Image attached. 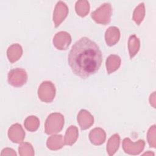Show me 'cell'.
<instances>
[{"mask_svg": "<svg viewBox=\"0 0 156 156\" xmlns=\"http://www.w3.org/2000/svg\"><path fill=\"white\" fill-rule=\"evenodd\" d=\"M102 60V52L99 46L87 37H82L77 41L68 55V63L73 72L82 78L96 73Z\"/></svg>", "mask_w": 156, "mask_h": 156, "instance_id": "cell-1", "label": "cell"}, {"mask_svg": "<svg viewBox=\"0 0 156 156\" xmlns=\"http://www.w3.org/2000/svg\"><path fill=\"white\" fill-rule=\"evenodd\" d=\"M64 125V117L59 113L50 114L45 122V132L47 134L56 133L60 132Z\"/></svg>", "mask_w": 156, "mask_h": 156, "instance_id": "cell-2", "label": "cell"}, {"mask_svg": "<svg viewBox=\"0 0 156 156\" xmlns=\"http://www.w3.org/2000/svg\"><path fill=\"white\" fill-rule=\"evenodd\" d=\"M112 10L110 4L105 3L91 13V17L96 23L105 25L110 21Z\"/></svg>", "mask_w": 156, "mask_h": 156, "instance_id": "cell-3", "label": "cell"}, {"mask_svg": "<svg viewBox=\"0 0 156 156\" xmlns=\"http://www.w3.org/2000/svg\"><path fill=\"white\" fill-rule=\"evenodd\" d=\"M38 95L40 99L44 102H51L55 95V88L50 81L42 82L38 90Z\"/></svg>", "mask_w": 156, "mask_h": 156, "instance_id": "cell-4", "label": "cell"}, {"mask_svg": "<svg viewBox=\"0 0 156 156\" xmlns=\"http://www.w3.org/2000/svg\"><path fill=\"white\" fill-rule=\"evenodd\" d=\"M27 75L26 71L21 68L12 69L8 74V82L13 87H21L26 83Z\"/></svg>", "mask_w": 156, "mask_h": 156, "instance_id": "cell-5", "label": "cell"}, {"mask_svg": "<svg viewBox=\"0 0 156 156\" xmlns=\"http://www.w3.org/2000/svg\"><path fill=\"white\" fill-rule=\"evenodd\" d=\"M145 143L143 140H140L136 143H133L131 140L126 138L122 141V148L124 152L130 155H138L144 149Z\"/></svg>", "mask_w": 156, "mask_h": 156, "instance_id": "cell-6", "label": "cell"}, {"mask_svg": "<svg viewBox=\"0 0 156 156\" xmlns=\"http://www.w3.org/2000/svg\"><path fill=\"white\" fill-rule=\"evenodd\" d=\"M71 41V37L66 32L61 31L57 33L53 38L54 46L60 50L66 49Z\"/></svg>", "mask_w": 156, "mask_h": 156, "instance_id": "cell-7", "label": "cell"}, {"mask_svg": "<svg viewBox=\"0 0 156 156\" xmlns=\"http://www.w3.org/2000/svg\"><path fill=\"white\" fill-rule=\"evenodd\" d=\"M68 13V9L62 1H59L57 3L54 13H53V21L55 27H58L60 23L65 20Z\"/></svg>", "mask_w": 156, "mask_h": 156, "instance_id": "cell-8", "label": "cell"}, {"mask_svg": "<svg viewBox=\"0 0 156 156\" xmlns=\"http://www.w3.org/2000/svg\"><path fill=\"white\" fill-rule=\"evenodd\" d=\"M9 139L15 143H21L25 138V132L22 126L19 124H15L11 126L8 131Z\"/></svg>", "mask_w": 156, "mask_h": 156, "instance_id": "cell-9", "label": "cell"}, {"mask_svg": "<svg viewBox=\"0 0 156 156\" xmlns=\"http://www.w3.org/2000/svg\"><path fill=\"white\" fill-rule=\"evenodd\" d=\"M77 121L81 129L85 130L90 127L94 122L93 116L87 110H81L77 115Z\"/></svg>", "mask_w": 156, "mask_h": 156, "instance_id": "cell-10", "label": "cell"}, {"mask_svg": "<svg viewBox=\"0 0 156 156\" xmlns=\"http://www.w3.org/2000/svg\"><path fill=\"white\" fill-rule=\"evenodd\" d=\"M89 138L92 144L94 145H101L104 143L105 140V132L101 128H94L90 131Z\"/></svg>", "mask_w": 156, "mask_h": 156, "instance_id": "cell-11", "label": "cell"}, {"mask_svg": "<svg viewBox=\"0 0 156 156\" xmlns=\"http://www.w3.org/2000/svg\"><path fill=\"white\" fill-rule=\"evenodd\" d=\"M120 32L118 27L111 26L108 28L105 34V39L106 43L111 46L115 44L119 39Z\"/></svg>", "mask_w": 156, "mask_h": 156, "instance_id": "cell-12", "label": "cell"}, {"mask_svg": "<svg viewBox=\"0 0 156 156\" xmlns=\"http://www.w3.org/2000/svg\"><path fill=\"white\" fill-rule=\"evenodd\" d=\"M23 53L22 47L18 44H13L9 47L7 55L9 60L11 63L17 61L21 56Z\"/></svg>", "mask_w": 156, "mask_h": 156, "instance_id": "cell-13", "label": "cell"}, {"mask_svg": "<svg viewBox=\"0 0 156 156\" xmlns=\"http://www.w3.org/2000/svg\"><path fill=\"white\" fill-rule=\"evenodd\" d=\"M46 144L49 149L55 151L63 147L65 144V141L62 135H55L48 138Z\"/></svg>", "mask_w": 156, "mask_h": 156, "instance_id": "cell-14", "label": "cell"}, {"mask_svg": "<svg viewBox=\"0 0 156 156\" xmlns=\"http://www.w3.org/2000/svg\"><path fill=\"white\" fill-rule=\"evenodd\" d=\"M121 65V58L117 55L112 54L106 60V68L108 74H110L118 69Z\"/></svg>", "mask_w": 156, "mask_h": 156, "instance_id": "cell-15", "label": "cell"}, {"mask_svg": "<svg viewBox=\"0 0 156 156\" xmlns=\"http://www.w3.org/2000/svg\"><path fill=\"white\" fill-rule=\"evenodd\" d=\"M78 129L77 127L75 126H71L66 131L64 138L65 144L69 146L73 145L76 141L78 138Z\"/></svg>", "mask_w": 156, "mask_h": 156, "instance_id": "cell-16", "label": "cell"}, {"mask_svg": "<svg viewBox=\"0 0 156 156\" xmlns=\"http://www.w3.org/2000/svg\"><path fill=\"white\" fill-rule=\"evenodd\" d=\"M120 137L118 134L113 135L108 140L107 144V152L110 156L115 154L119 148Z\"/></svg>", "mask_w": 156, "mask_h": 156, "instance_id": "cell-17", "label": "cell"}, {"mask_svg": "<svg viewBox=\"0 0 156 156\" xmlns=\"http://www.w3.org/2000/svg\"><path fill=\"white\" fill-rule=\"evenodd\" d=\"M140 40L135 35H132L129 37L128 41V48L130 58H132L138 52L140 49Z\"/></svg>", "mask_w": 156, "mask_h": 156, "instance_id": "cell-18", "label": "cell"}, {"mask_svg": "<svg viewBox=\"0 0 156 156\" xmlns=\"http://www.w3.org/2000/svg\"><path fill=\"white\" fill-rule=\"evenodd\" d=\"M40 125V121L38 118L35 116H28L24 121L25 128L30 132L37 130Z\"/></svg>", "mask_w": 156, "mask_h": 156, "instance_id": "cell-19", "label": "cell"}, {"mask_svg": "<svg viewBox=\"0 0 156 156\" xmlns=\"http://www.w3.org/2000/svg\"><path fill=\"white\" fill-rule=\"evenodd\" d=\"M90 9L89 3L87 1H79L76 4V13L80 16H85Z\"/></svg>", "mask_w": 156, "mask_h": 156, "instance_id": "cell-20", "label": "cell"}, {"mask_svg": "<svg viewBox=\"0 0 156 156\" xmlns=\"http://www.w3.org/2000/svg\"><path fill=\"white\" fill-rule=\"evenodd\" d=\"M144 13L145 10L144 3H141L137 7L135 8L133 15V20L138 25H139L143 21L144 16Z\"/></svg>", "mask_w": 156, "mask_h": 156, "instance_id": "cell-21", "label": "cell"}, {"mask_svg": "<svg viewBox=\"0 0 156 156\" xmlns=\"http://www.w3.org/2000/svg\"><path fill=\"white\" fill-rule=\"evenodd\" d=\"M19 154L21 156L34 155V151L32 146L29 143H23L18 147Z\"/></svg>", "mask_w": 156, "mask_h": 156, "instance_id": "cell-22", "label": "cell"}, {"mask_svg": "<svg viewBox=\"0 0 156 156\" xmlns=\"http://www.w3.org/2000/svg\"><path fill=\"white\" fill-rule=\"evenodd\" d=\"M147 141L150 147H155V126L150 127L147 132Z\"/></svg>", "mask_w": 156, "mask_h": 156, "instance_id": "cell-23", "label": "cell"}, {"mask_svg": "<svg viewBox=\"0 0 156 156\" xmlns=\"http://www.w3.org/2000/svg\"><path fill=\"white\" fill-rule=\"evenodd\" d=\"M1 156H5V155H16V153L11 148H5L4 149L1 153Z\"/></svg>", "mask_w": 156, "mask_h": 156, "instance_id": "cell-24", "label": "cell"}]
</instances>
